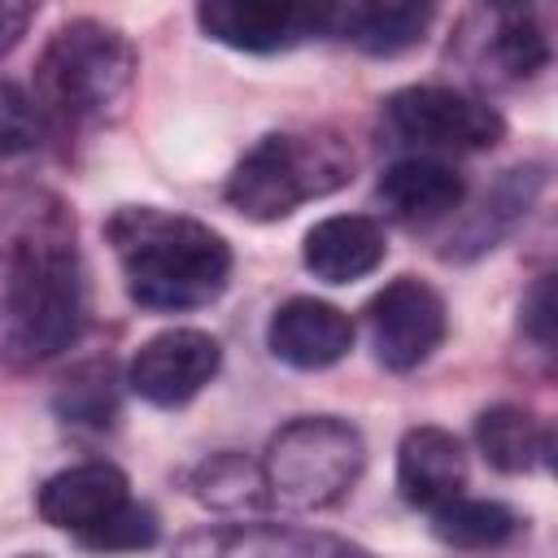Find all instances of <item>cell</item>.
I'll return each mask as SVG.
<instances>
[{"label":"cell","instance_id":"cell-1","mask_svg":"<svg viewBox=\"0 0 558 558\" xmlns=\"http://www.w3.org/2000/svg\"><path fill=\"white\" fill-rule=\"evenodd\" d=\"M87 327V270L57 222L26 227L0 257V357L35 366L70 349Z\"/></svg>","mask_w":558,"mask_h":558},{"label":"cell","instance_id":"cell-2","mask_svg":"<svg viewBox=\"0 0 558 558\" xmlns=\"http://www.w3.org/2000/svg\"><path fill=\"white\" fill-rule=\"evenodd\" d=\"M105 240L113 244L131 301L144 310H201L227 292L231 244L196 218L157 205H122L109 214Z\"/></svg>","mask_w":558,"mask_h":558},{"label":"cell","instance_id":"cell-3","mask_svg":"<svg viewBox=\"0 0 558 558\" xmlns=\"http://www.w3.org/2000/svg\"><path fill=\"white\" fill-rule=\"evenodd\" d=\"M140 57L131 39L96 17H70L35 61V105L61 126L113 122L135 87Z\"/></svg>","mask_w":558,"mask_h":558},{"label":"cell","instance_id":"cell-4","mask_svg":"<svg viewBox=\"0 0 558 558\" xmlns=\"http://www.w3.org/2000/svg\"><path fill=\"white\" fill-rule=\"evenodd\" d=\"M353 179V153L331 131L262 135L227 179V201L253 222H279Z\"/></svg>","mask_w":558,"mask_h":558},{"label":"cell","instance_id":"cell-5","mask_svg":"<svg viewBox=\"0 0 558 558\" xmlns=\"http://www.w3.org/2000/svg\"><path fill=\"white\" fill-rule=\"evenodd\" d=\"M366 445L362 432L331 414L292 418L279 427L262 458L266 497L288 510H327L336 506L362 475Z\"/></svg>","mask_w":558,"mask_h":558},{"label":"cell","instance_id":"cell-6","mask_svg":"<svg viewBox=\"0 0 558 558\" xmlns=\"http://www.w3.org/2000/svg\"><path fill=\"white\" fill-rule=\"evenodd\" d=\"M384 122L405 144L453 153H480L506 135V118L493 105L453 87H401L384 100Z\"/></svg>","mask_w":558,"mask_h":558},{"label":"cell","instance_id":"cell-7","mask_svg":"<svg viewBox=\"0 0 558 558\" xmlns=\"http://www.w3.org/2000/svg\"><path fill=\"white\" fill-rule=\"evenodd\" d=\"M366 323H371L375 357L388 371H414L445 340V301L427 279L401 275L371 296Z\"/></svg>","mask_w":558,"mask_h":558},{"label":"cell","instance_id":"cell-8","mask_svg":"<svg viewBox=\"0 0 558 558\" xmlns=\"http://www.w3.org/2000/svg\"><path fill=\"white\" fill-rule=\"evenodd\" d=\"M222 366V349L209 331L201 327H170L148 336L131 366H126V384L135 397H144L148 405L174 410L187 405Z\"/></svg>","mask_w":558,"mask_h":558},{"label":"cell","instance_id":"cell-9","mask_svg":"<svg viewBox=\"0 0 558 558\" xmlns=\"http://www.w3.org/2000/svg\"><path fill=\"white\" fill-rule=\"evenodd\" d=\"M196 22L209 39L240 52H283L310 35H327V4H279V0H205Z\"/></svg>","mask_w":558,"mask_h":558},{"label":"cell","instance_id":"cell-10","mask_svg":"<svg viewBox=\"0 0 558 558\" xmlns=\"http://www.w3.org/2000/svg\"><path fill=\"white\" fill-rule=\"evenodd\" d=\"M170 558H371L331 532L279 527V523H214L187 532Z\"/></svg>","mask_w":558,"mask_h":558},{"label":"cell","instance_id":"cell-11","mask_svg":"<svg viewBox=\"0 0 558 558\" xmlns=\"http://www.w3.org/2000/svg\"><path fill=\"white\" fill-rule=\"evenodd\" d=\"M266 344L279 362L296 371L336 366L353 349V318L318 296H288L266 327Z\"/></svg>","mask_w":558,"mask_h":558},{"label":"cell","instance_id":"cell-12","mask_svg":"<svg viewBox=\"0 0 558 558\" xmlns=\"http://www.w3.org/2000/svg\"><path fill=\"white\" fill-rule=\"evenodd\" d=\"M126 501H131V484H126V475L113 462H78V466H65L52 480H44V488L35 497L39 519L52 523V527H61V532H70V536L92 532L96 523H105Z\"/></svg>","mask_w":558,"mask_h":558},{"label":"cell","instance_id":"cell-13","mask_svg":"<svg viewBox=\"0 0 558 558\" xmlns=\"http://www.w3.org/2000/svg\"><path fill=\"white\" fill-rule=\"evenodd\" d=\"M466 484V453L453 432L445 427H410L397 449V488L410 506L436 510L462 497Z\"/></svg>","mask_w":558,"mask_h":558},{"label":"cell","instance_id":"cell-14","mask_svg":"<svg viewBox=\"0 0 558 558\" xmlns=\"http://www.w3.org/2000/svg\"><path fill=\"white\" fill-rule=\"evenodd\" d=\"M388 253L384 227L366 214H331L323 222H314L305 231L301 257L305 270L323 283H353L362 275H371Z\"/></svg>","mask_w":558,"mask_h":558},{"label":"cell","instance_id":"cell-15","mask_svg":"<svg viewBox=\"0 0 558 558\" xmlns=\"http://www.w3.org/2000/svg\"><path fill=\"white\" fill-rule=\"evenodd\" d=\"M432 17H436L432 4L353 0V4H327V35H340L371 57H397V52L423 44Z\"/></svg>","mask_w":558,"mask_h":558},{"label":"cell","instance_id":"cell-16","mask_svg":"<svg viewBox=\"0 0 558 558\" xmlns=\"http://www.w3.org/2000/svg\"><path fill=\"white\" fill-rule=\"evenodd\" d=\"M379 201L401 222H436L453 214L466 196V183L453 166L432 157H401L379 174Z\"/></svg>","mask_w":558,"mask_h":558},{"label":"cell","instance_id":"cell-17","mask_svg":"<svg viewBox=\"0 0 558 558\" xmlns=\"http://www.w3.org/2000/svg\"><path fill=\"white\" fill-rule=\"evenodd\" d=\"M475 445L484 462L506 475H523L549 458V432H541L536 418L519 405H488L475 418Z\"/></svg>","mask_w":558,"mask_h":558},{"label":"cell","instance_id":"cell-18","mask_svg":"<svg viewBox=\"0 0 558 558\" xmlns=\"http://www.w3.org/2000/svg\"><path fill=\"white\" fill-rule=\"evenodd\" d=\"M519 532V514L488 497H453L432 510V536L453 549H493Z\"/></svg>","mask_w":558,"mask_h":558},{"label":"cell","instance_id":"cell-19","mask_svg":"<svg viewBox=\"0 0 558 558\" xmlns=\"http://www.w3.org/2000/svg\"><path fill=\"white\" fill-rule=\"evenodd\" d=\"M192 493L209 506H253V501L266 497V484H262L257 462H248L240 453H218V458L196 466Z\"/></svg>","mask_w":558,"mask_h":558},{"label":"cell","instance_id":"cell-20","mask_svg":"<svg viewBox=\"0 0 558 558\" xmlns=\"http://www.w3.org/2000/svg\"><path fill=\"white\" fill-rule=\"evenodd\" d=\"M57 410L70 418V423H87V427H109L113 414H118V392H113V366L109 362H92V366H78L61 397H57Z\"/></svg>","mask_w":558,"mask_h":558},{"label":"cell","instance_id":"cell-21","mask_svg":"<svg viewBox=\"0 0 558 558\" xmlns=\"http://www.w3.org/2000/svg\"><path fill=\"white\" fill-rule=\"evenodd\" d=\"M493 57L501 61L506 74H514V78H532L536 70L549 65V39H545V31L536 26L532 13L510 9V13H501V22H497Z\"/></svg>","mask_w":558,"mask_h":558},{"label":"cell","instance_id":"cell-22","mask_svg":"<svg viewBox=\"0 0 558 558\" xmlns=\"http://www.w3.org/2000/svg\"><path fill=\"white\" fill-rule=\"evenodd\" d=\"M157 536H161L157 514H153L148 506L126 501L122 510H113L105 523H96L92 532H83V536H74V541L87 545V549L118 554V549H148V545H157Z\"/></svg>","mask_w":558,"mask_h":558},{"label":"cell","instance_id":"cell-23","mask_svg":"<svg viewBox=\"0 0 558 558\" xmlns=\"http://www.w3.org/2000/svg\"><path fill=\"white\" fill-rule=\"evenodd\" d=\"M31 144H35V131H31V109H26V100H22L9 83H0V157L26 153Z\"/></svg>","mask_w":558,"mask_h":558},{"label":"cell","instance_id":"cell-24","mask_svg":"<svg viewBox=\"0 0 558 558\" xmlns=\"http://www.w3.org/2000/svg\"><path fill=\"white\" fill-rule=\"evenodd\" d=\"M523 327L532 331V340L536 344H554V283H549V275L545 279H536V288L523 296Z\"/></svg>","mask_w":558,"mask_h":558},{"label":"cell","instance_id":"cell-25","mask_svg":"<svg viewBox=\"0 0 558 558\" xmlns=\"http://www.w3.org/2000/svg\"><path fill=\"white\" fill-rule=\"evenodd\" d=\"M31 17H35V9L26 0H0V57H9L22 44Z\"/></svg>","mask_w":558,"mask_h":558},{"label":"cell","instance_id":"cell-26","mask_svg":"<svg viewBox=\"0 0 558 558\" xmlns=\"http://www.w3.org/2000/svg\"><path fill=\"white\" fill-rule=\"evenodd\" d=\"M17 558H48V554H17Z\"/></svg>","mask_w":558,"mask_h":558}]
</instances>
